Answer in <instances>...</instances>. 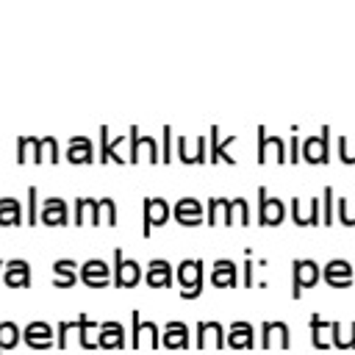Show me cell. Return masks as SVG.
I'll use <instances>...</instances> for the list:
<instances>
[{"mask_svg":"<svg viewBox=\"0 0 355 355\" xmlns=\"http://www.w3.org/2000/svg\"><path fill=\"white\" fill-rule=\"evenodd\" d=\"M72 222H75L78 227L86 225V202H83V197H78V200L72 202Z\"/></svg>","mask_w":355,"mask_h":355,"instance_id":"ee69618b","label":"cell"},{"mask_svg":"<svg viewBox=\"0 0 355 355\" xmlns=\"http://www.w3.org/2000/svg\"><path fill=\"white\" fill-rule=\"evenodd\" d=\"M161 347H166V349L189 347V327H186V322H166L164 333H161Z\"/></svg>","mask_w":355,"mask_h":355,"instance_id":"f546056e","label":"cell"},{"mask_svg":"<svg viewBox=\"0 0 355 355\" xmlns=\"http://www.w3.org/2000/svg\"><path fill=\"white\" fill-rule=\"evenodd\" d=\"M202 261L200 258H186L178 263V283H180V297L183 300H197L202 294Z\"/></svg>","mask_w":355,"mask_h":355,"instance_id":"7a4b0ae2","label":"cell"},{"mask_svg":"<svg viewBox=\"0 0 355 355\" xmlns=\"http://www.w3.org/2000/svg\"><path fill=\"white\" fill-rule=\"evenodd\" d=\"M141 266L133 261V258H125V252L116 247L114 250V275H111V283L116 288H133L141 283Z\"/></svg>","mask_w":355,"mask_h":355,"instance_id":"8992f818","label":"cell"},{"mask_svg":"<svg viewBox=\"0 0 355 355\" xmlns=\"http://www.w3.org/2000/svg\"><path fill=\"white\" fill-rule=\"evenodd\" d=\"M0 272H3V261H0Z\"/></svg>","mask_w":355,"mask_h":355,"instance_id":"c3c4849f","label":"cell"},{"mask_svg":"<svg viewBox=\"0 0 355 355\" xmlns=\"http://www.w3.org/2000/svg\"><path fill=\"white\" fill-rule=\"evenodd\" d=\"M67 161L69 164H92L94 161V141L89 136H72L67 141Z\"/></svg>","mask_w":355,"mask_h":355,"instance_id":"484cf974","label":"cell"},{"mask_svg":"<svg viewBox=\"0 0 355 355\" xmlns=\"http://www.w3.org/2000/svg\"><path fill=\"white\" fill-rule=\"evenodd\" d=\"M308 327H311V341L316 349H330L333 347V330H336V322H327L322 319L319 313H313L308 319Z\"/></svg>","mask_w":355,"mask_h":355,"instance_id":"cb8c5ba5","label":"cell"},{"mask_svg":"<svg viewBox=\"0 0 355 355\" xmlns=\"http://www.w3.org/2000/svg\"><path fill=\"white\" fill-rule=\"evenodd\" d=\"M61 161V144L55 136H42L36 139V158L33 164L42 166V164H58Z\"/></svg>","mask_w":355,"mask_h":355,"instance_id":"1f68e13d","label":"cell"},{"mask_svg":"<svg viewBox=\"0 0 355 355\" xmlns=\"http://www.w3.org/2000/svg\"><path fill=\"white\" fill-rule=\"evenodd\" d=\"M291 344V330L286 322H263L261 324V347L263 349H286Z\"/></svg>","mask_w":355,"mask_h":355,"instance_id":"e0dca14e","label":"cell"},{"mask_svg":"<svg viewBox=\"0 0 355 355\" xmlns=\"http://www.w3.org/2000/svg\"><path fill=\"white\" fill-rule=\"evenodd\" d=\"M225 347H233V349H250L255 347V330L250 322H233L227 327V336H225Z\"/></svg>","mask_w":355,"mask_h":355,"instance_id":"83f0119b","label":"cell"},{"mask_svg":"<svg viewBox=\"0 0 355 355\" xmlns=\"http://www.w3.org/2000/svg\"><path fill=\"white\" fill-rule=\"evenodd\" d=\"M211 286H216V288H236L239 286V269H236V263L230 258L214 263V269H211Z\"/></svg>","mask_w":355,"mask_h":355,"instance_id":"f1b7e54d","label":"cell"},{"mask_svg":"<svg viewBox=\"0 0 355 355\" xmlns=\"http://www.w3.org/2000/svg\"><path fill=\"white\" fill-rule=\"evenodd\" d=\"M205 222H208L211 227H216V225L222 222V200H219V197H211V200L205 202Z\"/></svg>","mask_w":355,"mask_h":355,"instance_id":"f35d334b","label":"cell"},{"mask_svg":"<svg viewBox=\"0 0 355 355\" xmlns=\"http://www.w3.org/2000/svg\"><path fill=\"white\" fill-rule=\"evenodd\" d=\"M141 236L144 239H150L153 236V227H161V225H166L169 222V216H172V208H169V202L164 200V197H144V202H141Z\"/></svg>","mask_w":355,"mask_h":355,"instance_id":"5b68a950","label":"cell"},{"mask_svg":"<svg viewBox=\"0 0 355 355\" xmlns=\"http://www.w3.org/2000/svg\"><path fill=\"white\" fill-rule=\"evenodd\" d=\"M288 161H291V164L300 161V139H297V136L288 141Z\"/></svg>","mask_w":355,"mask_h":355,"instance_id":"7dc6e473","label":"cell"},{"mask_svg":"<svg viewBox=\"0 0 355 355\" xmlns=\"http://www.w3.org/2000/svg\"><path fill=\"white\" fill-rule=\"evenodd\" d=\"M291 219L297 227H308V225H322V202L311 197V205H305L300 197L291 200Z\"/></svg>","mask_w":355,"mask_h":355,"instance_id":"44dd1931","label":"cell"},{"mask_svg":"<svg viewBox=\"0 0 355 355\" xmlns=\"http://www.w3.org/2000/svg\"><path fill=\"white\" fill-rule=\"evenodd\" d=\"M39 222L47 225V227H61V225L72 222V214H69L67 200H61V197H44V202L39 205Z\"/></svg>","mask_w":355,"mask_h":355,"instance_id":"30bf717a","label":"cell"},{"mask_svg":"<svg viewBox=\"0 0 355 355\" xmlns=\"http://www.w3.org/2000/svg\"><path fill=\"white\" fill-rule=\"evenodd\" d=\"M141 280L150 286V288H169L172 280H175V272H172V263L164 261V258H153L141 275Z\"/></svg>","mask_w":355,"mask_h":355,"instance_id":"d6986e66","label":"cell"},{"mask_svg":"<svg viewBox=\"0 0 355 355\" xmlns=\"http://www.w3.org/2000/svg\"><path fill=\"white\" fill-rule=\"evenodd\" d=\"M83 202H86V219H89V225H100V200H86L83 197Z\"/></svg>","mask_w":355,"mask_h":355,"instance_id":"f6af8a7d","label":"cell"},{"mask_svg":"<svg viewBox=\"0 0 355 355\" xmlns=\"http://www.w3.org/2000/svg\"><path fill=\"white\" fill-rule=\"evenodd\" d=\"M19 338H22V330L17 322H0V355L14 349L19 344Z\"/></svg>","mask_w":355,"mask_h":355,"instance_id":"e575fe53","label":"cell"},{"mask_svg":"<svg viewBox=\"0 0 355 355\" xmlns=\"http://www.w3.org/2000/svg\"><path fill=\"white\" fill-rule=\"evenodd\" d=\"M78 283H83L86 288H105L111 286V269L103 258H89L78 266Z\"/></svg>","mask_w":355,"mask_h":355,"instance_id":"52a82bcc","label":"cell"},{"mask_svg":"<svg viewBox=\"0 0 355 355\" xmlns=\"http://www.w3.org/2000/svg\"><path fill=\"white\" fill-rule=\"evenodd\" d=\"M25 222H28V225H39V189H36V186L28 189V211H25Z\"/></svg>","mask_w":355,"mask_h":355,"instance_id":"8d00e7d4","label":"cell"},{"mask_svg":"<svg viewBox=\"0 0 355 355\" xmlns=\"http://www.w3.org/2000/svg\"><path fill=\"white\" fill-rule=\"evenodd\" d=\"M128 161L133 164H158L161 161V147L155 141V136H141L139 125H133L128 130Z\"/></svg>","mask_w":355,"mask_h":355,"instance_id":"6da1fadb","label":"cell"},{"mask_svg":"<svg viewBox=\"0 0 355 355\" xmlns=\"http://www.w3.org/2000/svg\"><path fill=\"white\" fill-rule=\"evenodd\" d=\"M269 155H275L277 164H286V144L280 136H266V128L261 125L258 128V153H255V161L263 166L269 161Z\"/></svg>","mask_w":355,"mask_h":355,"instance_id":"9a60e30c","label":"cell"},{"mask_svg":"<svg viewBox=\"0 0 355 355\" xmlns=\"http://www.w3.org/2000/svg\"><path fill=\"white\" fill-rule=\"evenodd\" d=\"M336 205H338V211H336V216H338V222H341L344 227H355V214L349 211V202H347V200L341 197V200H338Z\"/></svg>","mask_w":355,"mask_h":355,"instance_id":"b9f144b4","label":"cell"},{"mask_svg":"<svg viewBox=\"0 0 355 355\" xmlns=\"http://www.w3.org/2000/svg\"><path fill=\"white\" fill-rule=\"evenodd\" d=\"M89 322H92V319H89L86 313H80L75 322H58V324H55V347H61V349H67L69 344L83 347Z\"/></svg>","mask_w":355,"mask_h":355,"instance_id":"ba28073f","label":"cell"},{"mask_svg":"<svg viewBox=\"0 0 355 355\" xmlns=\"http://www.w3.org/2000/svg\"><path fill=\"white\" fill-rule=\"evenodd\" d=\"M22 225V202L17 197H0V227Z\"/></svg>","mask_w":355,"mask_h":355,"instance_id":"d6a6232c","label":"cell"},{"mask_svg":"<svg viewBox=\"0 0 355 355\" xmlns=\"http://www.w3.org/2000/svg\"><path fill=\"white\" fill-rule=\"evenodd\" d=\"M319 280H322V269L316 261H311V258L291 261V297L294 300H300V294L305 288H313Z\"/></svg>","mask_w":355,"mask_h":355,"instance_id":"3957f363","label":"cell"},{"mask_svg":"<svg viewBox=\"0 0 355 355\" xmlns=\"http://www.w3.org/2000/svg\"><path fill=\"white\" fill-rule=\"evenodd\" d=\"M286 216V205L277 197H266V186L258 189V225L261 227H275Z\"/></svg>","mask_w":355,"mask_h":355,"instance_id":"9c48e42d","label":"cell"},{"mask_svg":"<svg viewBox=\"0 0 355 355\" xmlns=\"http://www.w3.org/2000/svg\"><path fill=\"white\" fill-rule=\"evenodd\" d=\"M133 322V347H161V333L155 322H141V313H130Z\"/></svg>","mask_w":355,"mask_h":355,"instance_id":"ffe728a7","label":"cell"},{"mask_svg":"<svg viewBox=\"0 0 355 355\" xmlns=\"http://www.w3.org/2000/svg\"><path fill=\"white\" fill-rule=\"evenodd\" d=\"M208 141L202 136H178V161L180 164H205Z\"/></svg>","mask_w":355,"mask_h":355,"instance_id":"8fae6325","label":"cell"},{"mask_svg":"<svg viewBox=\"0 0 355 355\" xmlns=\"http://www.w3.org/2000/svg\"><path fill=\"white\" fill-rule=\"evenodd\" d=\"M319 202H322V225H333V186L324 189Z\"/></svg>","mask_w":355,"mask_h":355,"instance_id":"60d3db41","label":"cell"},{"mask_svg":"<svg viewBox=\"0 0 355 355\" xmlns=\"http://www.w3.org/2000/svg\"><path fill=\"white\" fill-rule=\"evenodd\" d=\"M3 283L8 288H31L33 277H31V263L22 261V258H11V261H3Z\"/></svg>","mask_w":355,"mask_h":355,"instance_id":"5bb4252c","label":"cell"},{"mask_svg":"<svg viewBox=\"0 0 355 355\" xmlns=\"http://www.w3.org/2000/svg\"><path fill=\"white\" fill-rule=\"evenodd\" d=\"M300 161L305 164H327L330 161V128L324 125L319 130V136H308L305 141H300Z\"/></svg>","mask_w":355,"mask_h":355,"instance_id":"277c9868","label":"cell"},{"mask_svg":"<svg viewBox=\"0 0 355 355\" xmlns=\"http://www.w3.org/2000/svg\"><path fill=\"white\" fill-rule=\"evenodd\" d=\"M338 158H341L344 164H355V144H352L347 136L338 139Z\"/></svg>","mask_w":355,"mask_h":355,"instance_id":"7bdbcfd3","label":"cell"},{"mask_svg":"<svg viewBox=\"0 0 355 355\" xmlns=\"http://www.w3.org/2000/svg\"><path fill=\"white\" fill-rule=\"evenodd\" d=\"M252 272H255V261H252V258H247V261H244V288H252V286H255Z\"/></svg>","mask_w":355,"mask_h":355,"instance_id":"bcb514c9","label":"cell"},{"mask_svg":"<svg viewBox=\"0 0 355 355\" xmlns=\"http://www.w3.org/2000/svg\"><path fill=\"white\" fill-rule=\"evenodd\" d=\"M172 216L178 219V225L197 227L205 222V205H200V200H194V197H183L172 205Z\"/></svg>","mask_w":355,"mask_h":355,"instance_id":"4fadbf2b","label":"cell"},{"mask_svg":"<svg viewBox=\"0 0 355 355\" xmlns=\"http://www.w3.org/2000/svg\"><path fill=\"white\" fill-rule=\"evenodd\" d=\"M222 225H250V205L244 197L225 200L222 197Z\"/></svg>","mask_w":355,"mask_h":355,"instance_id":"603a6c76","label":"cell"},{"mask_svg":"<svg viewBox=\"0 0 355 355\" xmlns=\"http://www.w3.org/2000/svg\"><path fill=\"white\" fill-rule=\"evenodd\" d=\"M322 280H324L330 288H347V286H352L355 277H352V266H349V261H344V258L327 261L324 269H322Z\"/></svg>","mask_w":355,"mask_h":355,"instance_id":"2e32d148","label":"cell"},{"mask_svg":"<svg viewBox=\"0 0 355 355\" xmlns=\"http://www.w3.org/2000/svg\"><path fill=\"white\" fill-rule=\"evenodd\" d=\"M125 147H128V136H116V139L111 141V139H108V128H105V125L100 128V164H108V161L128 164Z\"/></svg>","mask_w":355,"mask_h":355,"instance_id":"ac0fdd59","label":"cell"},{"mask_svg":"<svg viewBox=\"0 0 355 355\" xmlns=\"http://www.w3.org/2000/svg\"><path fill=\"white\" fill-rule=\"evenodd\" d=\"M97 347L103 349H119L125 347V327L119 322H100L97 327Z\"/></svg>","mask_w":355,"mask_h":355,"instance_id":"4316f807","label":"cell"},{"mask_svg":"<svg viewBox=\"0 0 355 355\" xmlns=\"http://www.w3.org/2000/svg\"><path fill=\"white\" fill-rule=\"evenodd\" d=\"M53 286L55 288H72L78 283V261L72 258H61L53 263Z\"/></svg>","mask_w":355,"mask_h":355,"instance_id":"4dcf8cb0","label":"cell"},{"mask_svg":"<svg viewBox=\"0 0 355 355\" xmlns=\"http://www.w3.org/2000/svg\"><path fill=\"white\" fill-rule=\"evenodd\" d=\"M161 161L164 164H172L175 161V155H172V128L169 125H164V130H161Z\"/></svg>","mask_w":355,"mask_h":355,"instance_id":"ab89813d","label":"cell"},{"mask_svg":"<svg viewBox=\"0 0 355 355\" xmlns=\"http://www.w3.org/2000/svg\"><path fill=\"white\" fill-rule=\"evenodd\" d=\"M208 136H211V139H208V147H211L208 161H211V164L225 161V164H230V166H233V164H236V158L230 155V144H236L239 139H236V136H227V139L222 141V139H219V128H216V125L211 128V133H208Z\"/></svg>","mask_w":355,"mask_h":355,"instance_id":"7402d4cb","label":"cell"},{"mask_svg":"<svg viewBox=\"0 0 355 355\" xmlns=\"http://www.w3.org/2000/svg\"><path fill=\"white\" fill-rule=\"evenodd\" d=\"M100 225H108V227L116 225V202L111 197L100 200Z\"/></svg>","mask_w":355,"mask_h":355,"instance_id":"74e56055","label":"cell"},{"mask_svg":"<svg viewBox=\"0 0 355 355\" xmlns=\"http://www.w3.org/2000/svg\"><path fill=\"white\" fill-rule=\"evenodd\" d=\"M53 338H55V327L47 322H28L22 327V341L31 349H50V347H55Z\"/></svg>","mask_w":355,"mask_h":355,"instance_id":"7c38bea8","label":"cell"},{"mask_svg":"<svg viewBox=\"0 0 355 355\" xmlns=\"http://www.w3.org/2000/svg\"><path fill=\"white\" fill-rule=\"evenodd\" d=\"M200 349H219L225 347V330L219 322H200L197 324V344Z\"/></svg>","mask_w":355,"mask_h":355,"instance_id":"d4e9b609","label":"cell"},{"mask_svg":"<svg viewBox=\"0 0 355 355\" xmlns=\"http://www.w3.org/2000/svg\"><path fill=\"white\" fill-rule=\"evenodd\" d=\"M333 347H338V349H352L355 347V319L352 322H336Z\"/></svg>","mask_w":355,"mask_h":355,"instance_id":"836d02e7","label":"cell"},{"mask_svg":"<svg viewBox=\"0 0 355 355\" xmlns=\"http://www.w3.org/2000/svg\"><path fill=\"white\" fill-rule=\"evenodd\" d=\"M36 139H39V136H19V139H17V153H14V158H17L19 166L36 158Z\"/></svg>","mask_w":355,"mask_h":355,"instance_id":"d590c367","label":"cell"}]
</instances>
